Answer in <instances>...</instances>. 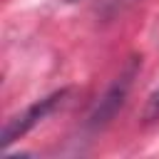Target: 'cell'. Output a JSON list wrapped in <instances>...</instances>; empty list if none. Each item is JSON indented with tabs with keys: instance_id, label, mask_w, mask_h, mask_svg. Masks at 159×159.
I'll use <instances>...</instances> for the list:
<instances>
[{
	"instance_id": "7a4b0ae2",
	"label": "cell",
	"mask_w": 159,
	"mask_h": 159,
	"mask_svg": "<svg viewBox=\"0 0 159 159\" xmlns=\"http://www.w3.org/2000/svg\"><path fill=\"white\" fill-rule=\"evenodd\" d=\"M67 97V89H60V92H52V94H47V97H42V99H37V102H32L27 109H22L20 114H15V117H10L7 122H5V127H2V134H0V144L2 147H10L15 139H20V137H25L32 127H37L47 114H52L55 109H57V104H62V99Z\"/></svg>"
},
{
	"instance_id": "6da1fadb",
	"label": "cell",
	"mask_w": 159,
	"mask_h": 159,
	"mask_svg": "<svg viewBox=\"0 0 159 159\" xmlns=\"http://www.w3.org/2000/svg\"><path fill=\"white\" fill-rule=\"evenodd\" d=\"M139 60L137 57H132L129 62H127V67L119 72V77L109 84V89L102 94V99L97 102V107L92 109V114H89V129H102L104 124H109L114 117H117V112L122 109V104H124V99H127V94H129V87H132V82H134V77H137V72H139Z\"/></svg>"
},
{
	"instance_id": "277c9868",
	"label": "cell",
	"mask_w": 159,
	"mask_h": 159,
	"mask_svg": "<svg viewBox=\"0 0 159 159\" xmlns=\"http://www.w3.org/2000/svg\"><path fill=\"white\" fill-rule=\"evenodd\" d=\"M67 2H75V0H67Z\"/></svg>"
},
{
	"instance_id": "3957f363",
	"label": "cell",
	"mask_w": 159,
	"mask_h": 159,
	"mask_svg": "<svg viewBox=\"0 0 159 159\" xmlns=\"http://www.w3.org/2000/svg\"><path fill=\"white\" fill-rule=\"evenodd\" d=\"M144 122L147 124H154V122H159V89H154L152 94H149V99H147V107H144Z\"/></svg>"
}]
</instances>
